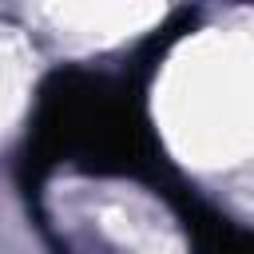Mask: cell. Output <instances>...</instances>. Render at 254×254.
<instances>
[{
  "mask_svg": "<svg viewBox=\"0 0 254 254\" xmlns=\"http://www.w3.org/2000/svg\"><path fill=\"white\" fill-rule=\"evenodd\" d=\"M155 119L183 163L202 171L242 163L254 143L250 40L218 28L187 40L155 87Z\"/></svg>",
  "mask_w": 254,
  "mask_h": 254,
  "instance_id": "1",
  "label": "cell"
},
{
  "mask_svg": "<svg viewBox=\"0 0 254 254\" xmlns=\"http://www.w3.org/2000/svg\"><path fill=\"white\" fill-rule=\"evenodd\" d=\"M48 16L60 20V28L91 40H123L163 20V4H64L48 8Z\"/></svg>",
  "mask_w": 254,
  "mask_h": 254,
  "instance_id": "2",
  "label": "cell"
},
{
  "mask_svg": "<svg viewBox=\"0 0 254 254\" xmlns=\"http://www.w3.org/2000/svg\"><path fill=\"white\" fill-rule=\"evenodd\" d=\"M8 75H12V64L0 56V87H4V79H8Z\"/></svg>",
  "mask_w": 254,
  "mask_h": 254,
  "instance_id": "3",
  "label": "cell"
}]
</instances>
